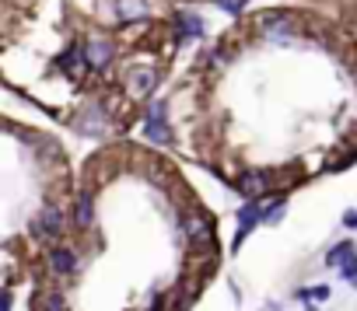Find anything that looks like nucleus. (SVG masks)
<instances>
[{
  "label": "nucleus",
  "mask_w": 357,
  "mask_h": 311,
  "mask_svg": "<svg viewBox=\"0 0 357 311\" xmlns=\"http://www.w3.org/2000/svg\"><path fill=\"white\" fill-rule=\"evenodd\" d=\"M154 84H158V74H154L151 67H137V70L130 74V91H133V95H151Z\"/></svg>",
  "instance_id": "6e6552de"
},
{
  "label": "nucleus",
  "mask_w": 357,
  "mask_h": 311,
  "mask_svg": "<svg viewBox=\"0 0 357 311\" xmlns=\"http://www.w3.org/2000/svg\"><path fill=\"white\" fill-rule=\"evenodd\" d=\"M343 224H347V228H357V214H347V217H343Z\"/></svg>",
  "instance_id": "f3484780"
},
{
  "label": "nucleus",
  "mask_w": 357,
  "mask_h": 311,
  "mask_svg": "<svg viewBox=\"0 0 357 311\" xmlns=\"http://www.w3.org/2000/svg\"><path fill=\"white\" fill-rule=\"evenodd\" d=\"M91 221H95V207H91V196L84 193L81 200H77V210H74V224L84 231V228H91Z\"/></svg>",
  "instance_id": "ddd939ff"
},
{
  "label": "nucleus",
  "mask_w": 357,
  "mask_h": 311,
  "mask_svg": "<svg viewBox=\"0 0 357 311\" xmlns=\"http://www.w3.org/2000/svg\"><path fill=\"white\" fill-rule=\"evenodd\" d=\"M263 221H266V224H280V221H284V200L263 203Z\"/></svg>",
  "instance_id": "dca6fc26"
},
{
  "label": "nucleus",
  "mask_w": 357,
  "mask_h": 311,
  "mask_svg": "<svg viewBox=\"0 0 357 311\" xmlns=\"http://www.w3.org/2000/svg\"><path fill=\"white\" fill-rule=\"evenodd\" d=\"M112 53H116V46L109 42V39H91L88 46H84V60H88V67H105L109 60H112Z\"/></svg>",
  "instance_id": "20e7f679"
},
{
  "label": "nucleus",
  "mask_w": 357,
  "mask_h": 311,
  "mask_svg": "<svg viewBox=\"0 0 357 311\" xmlns=\"http://www.w3.org/2000/svg\"><path fill=\"white\" fill-rule=\"evenodd\" d=\"M178 29H183V35H186V39L204 35V22H200L197 15H178Z\"/></svg>",
  "instance_id": "2eb2a0df"
},
{
  "label": "nucleus",
  "mask_w": 357,
  "mask_h": 311,
  "mask_svg": "<svg viewBox=\"0 0 357 311\" xmlns=\"http://www.w3.org/2000/svg\"><path fill=\"white\" fill-rule=\"evenodd\" d=\"M263 35H266V39H273V42L291 39V35H294V22H291L287 15H277V18H270V22L263 25Z\"/></svg>",
  "instance_id": "0eeeda50"
},
{
  "label": "nucleus",
  "mask_w": 357,
  "mask_h": 311,
  "mask_svg": "<svg viewBox=\"0 0 357 311\" xmlns=\"http://www.w3.org/2000/svg\"><path fill=\"white\" fill-rule=\"evenodd\" d=\"M144 133H147V140H154V143H168V140H172V129H168V122H165V105H161V102L151 109V119H147Z\"/></svg>",
  "instance_id": "7ed1b4c3"
},
{
  "label": "nucleus",
  "mask_w": 357,
  "mask_h": 311,
  "mask_svg": "<svg viewBox=\"0 0 357 311\" xmlns=\"http://www.w3.org/2000/svg\"><path fill=\"white\" fill-rule=\"evenodd\" d=\"M326 262L336 269H350V266H357V248H354V241H340L336 248H329V255H326Z\"/></svg>",
  "instance_id": "39448f33"
},
{
  "label": "nucleus",
  "mask_w": 357,
  "mask_h": 311,
  "mask_svg": "<svg viewBox=\"0 0 357 311\" xmlns=\"http://www.w3.org/2000/svg\"><path fill=\"white\" fill-rule=\"evenodd\" d=\"M186 231H190V241H193L197 248H214V224H211V217H204L200 210L190 214Z\"/></svg>",
  "instance_id": "f257e3e1"
},
{
  "label": "nucleus",
  "mask_w": 357,
  "mask_h": 311,
  "mask_svg": "<svg viewBox=\"0 0 357 311\" xmlns=\"http://www.w3.org/2000/svg\"><path fill=\"white\" fill-rule=\"evenodd\" d=\"M266 186H270V179H266L263 172H249V175H242V182H238V189H242L245 196H252V200H256Z\"/></svg>",
  "instance_id": "f8f14e48"
},
{
  "label": "nucleus",
  "mask_w": 357,
  "mask_h": 311,
  "mask_svg": "<svg viewBox=\"0 0 357 311\" xmlns=\"http://www.w3.org/2000/svg\"><path fill=\"white\" fill-rule=\"evenodd\" d=\"M60 228H63V214H60V207H46V210L32 221L36 238H56V234H60Z\"/></svg>",
  "instance_id": "f03ea898"
},
{
  "label": "nucleus",
  "mask_w": 357,
  "mask_h": 311,
  "mask_svg": "<svg viewBox=\"0 0 357 311\" xmlns=\"http://www.w3.org/2000/svg\"><path fill=\"white\" fill-rule=\"evenodd\" d=\"M147 15V0H116V18L119 22H137Z\"/></svg>",
  "instance_id": "9b49d317"
},
{
  "label": "nucleus",
  "mask_w": 357,
  "mask_h": 311,
  "mask_svg": "<svg viewBox=\"0 0 357 311\" xmlns=\"http://www.w3.org/2000/svg\"><path fill=\"white\" fill-rule=\"evenodd\" d=\"M50 269L60 273V276H70V273L77 269V255H74L70 248H53V252H50Z\"/></svg>",
  "instance_id": "9d476101"
},
{
  "label": "nucleus",
  "mask_w": 357,
  "mask_h": 311,
  "mask_svg": "<svg viewBox=\"0 0 357 311\" xmlns=\"http://www.w3.org/2000/svg\"><path fill=\"white\" fill-rule=\"evenodd\" d=\"M102 126H105V112H102L98 105L84 109V112H81V119H77V129H81V133H88V136H98V133H102Z\"/></svg>",
  "instance_id": "1a4fd4ad"
},
{
  "label": "nucleus",
  "mask_w": 357,
  "mask_h": 311,
  "mask_svg": "<svg viewBox=\"0 0 357 311\" xmlns=\"http://www.w3.org/2000/svg\"><path fill=\"white\" fill-rule=\"evenodd\" d=\"M36 311H63V294L60 290H43L36 301Z\"/></svg>",
  "instance_id": "4468645a"
},
{
  "label": "nucleus",
  "mask_w": 357,
  "mask_h": 311,
  "mask_svg": "<svg viewBox=\"0 0 357 311\" xmlns=\"http://www.w3.org/2000/svg\"><path fill=\"white\" fill-rule=\"evenodd\" d=\"M259 217H263V207H259V203H249V207H242V210H238V234H235V245H242V241H245L249 228H256V224H259Z\"/></svg>",
  "instance_id": "423d86ee"
}]
</instances>
